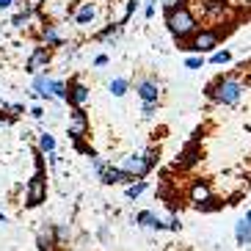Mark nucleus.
Masks as SVG:
<instances>
[{"label": "nucleus", "instance_id": "obj_1", "mask_svg": "<svg viewBox=\"0 0 251 251\" xmlns=\"http://www.w3.org/2000/svg\"><path fill=\"white\" fill-rule=\"evenodd\" d=\"M166 23H169L171 33H174L177 39L191 36L193 30H196V20H193V14L185 6L177 8V11H169V14H166Z\"/></svg>", "mask_w": 251, "mask_h": 251}, {"label": "nucleus", "instance_id": "obj_2", "mask_svg": "<svg viewBox=\"0 0 251 251\" xmlns=\"http://www.w3.org/2000/svg\"><path fill=\"white\" fill-rule=\"evenodd\" d=\"M240 91H243V86L237 80H232V77H226V80H218L215 83V94H213V100L215 102H221V105H235L237 100H240Z\"/></svg>", "mask_w": 251, "mask_h": 251}, {"label": "nucleus", "instance_id": "obj_3", "mask_svg": "<svg viewBox=\"0 0 251 251\" xmlns=\"http://www.w3.org/2000/svg\"><path fill=\"white\" fill-rule=\"evenodd\" d=\"M213 47H218V36H215L213 30H201V33L193 36V42L188 45V50H193V52H210Z\"/></svg>", "mask_w": 251, "mask_h": 251}, {"label": "nucleus", "instance_id": "obj_4", "mask_svg": "<svg viewBox=\"0 0 251 251\" xmlns=\"http://www.w3.org/2000/svg\"><path fill=\"white\" fill-rule=\"evenodd\" d=\"M42 201H45V174L36 171L33 179H30V185H28V204L36 207V204H42Z\"/></svg>", "mask_w": 251, "mask_h": 251}, {"label": "nucleus", "instance_id": "obj_5", "mask_svg": "<svg viewBox=\"0 0 251 251\" xmlns=\"http://www.w3.org/2000/svg\"><path fill=\"white\" fill-rule=\"evenodd\" d=\"M122 169L127 171V174H133V177H144L152 166H149V160L144 155H130L125 157V163H122Z\"/></svg>", "mask_w": 251, "mask_h": 251}, {"label": "nucleus", "instance_id": "obj_6", "mask_svg": "<svg viewBox=\"0 0 251 251\" xmlns=\"http://www.w3.org/2000/svg\"><path fill=\"white\" fill-rule=\"evenodd\" d=\"M86 130H89V119H86V113H83L80 108H75L72 119H69V135L77 141L80 135H86Z\"/></svg>", "mask_w": 251, "mask_h": 251}, {"label": "nucleus", "instance_id": "obj_7", "mask_svg": "<svg viewBox=\"0 0 251 251\" xmlns=\"http://www.w3.org/2000/svg\"><path fill=\"white\" fill-rule=\"evenodd\" d=\"M47 64H50V50H47V47H36L33 55L28 58V64H25V69H28L30 75H36L39 69L47 67Z\"/></svg>", "mask_w": 251, "mask_h": 251}, {"label": "nucleus", "instance_id": "obj_8", "mask_svg": "<svg viewBox=\"0 0 251 251\" xmlns=\"http://www.w3.org/2000/svg\"><path fill=\"white\" fill-rule=\"evenodd\" d=\"M135 91H138V97L144 102H157V97H160V86L155 80H138Z\"/></svg>", "mask_w": 251, "mask_h": 251}, {"label": "nucleus", "instance_id": "obj_9", "mask_svg": "<svg viewBox=\"0 0 251 251\" xmlns=\"http://www.w3.org/2000/svg\"><path fill=\"white\" fill-rule=\"evenodd\" d=\"M191 201H196V204H207V201H210V185L207 182H196L191 188Z\"/></svg>", "mask_w": 251, "mask_h": 251}, {"label": "nucleus", "instance_id": "obj_10", "mask_svg": "<svg viewBox=\"0 0 251 251\" xmlns=\"http://www.w3.org/2000/svg\"><path fill=\"white\" fill-rule=\"evenodd\" d=\"M235 237H237V246H249L251 243V224L246 218L235 224Z\"/></svg>", "mask_w": 251, "mask_h": 251}, {"label": "nucleus", "instance_id": "obj_11", "mask_svg": "<svg viewBox=\"0 0 251 251\" xmlns=\"http://www.w3.org/2000/svg\"><path fill=\"white\" fill-rule=\"evenodd\" d=\"M97 17V8H94V3H83L77 11H75V23L77 25H86V23H91Z\"/></svg>", "mask_w": 251, "mask_h": 251}, {"label": "nucleus", "instance_id": "obj_12", "mask_svg": "<svg viewBox=\"0 0 251 251\" xmlns=\"http://www.w3.org/2000/svg\"><path fill=\"white\" fill-rule=\"evenodd\" d=\"M42 39H45L50 47H58L61 42H64V39H61V30L55 28V25H45V28H42Z\"/></svg>", "mask_w": 251, "mask_h": 251}, {"label": "nucleus", "instance_id": "obj_13", "mask_svg": "<svg viewBox=\"0 0 251 251\" xmlns=\"http://www.w3.org/2000/svg\"><path fill=\"white\" fill-rule=\"evenodd\" d=\"M72 102L75 105H86L89 102V89L83 83H72Z\"/></svg>", "mask_w": 251, "mask_h": 251}, {"label": "nucleus", "instance_id": "obj_14", "mask_svg": "<svg viewBox=\"0 0 251 251\" xmlns=\"http://www.w3.org/2000/svg\"><path fill=\"white\" fill-rule=\"evenodd\" d=\"M39 251H52V229H42L39 232Z\"/></svg>", "mask_w": 251, "mask_h": 251}, {"label": "nucleus", "instance_id": "obj_15", "mask_svg": "<svg viewBox=\"0 0 251 251\" xmlns=\"http://www.w3.org/2000/svg\"><path fill=\"white\" fill-rule=\"evenodd\" d=\"M39 149L47 152V155H52V152H55V138H52L50 133H42L39 135Z\"/></svg>", "mask_w": 251, "mask_h": 251}, {"label": "nucleus", "instance_id": "obj_16", "mask_svg": "<svg viewBox=\"0 0 251 251\" xmlns=\"http://www.w3.org/2000/svg\"><path fill=\"white\" fill-rule=\"evenodd\" d=\"M127 89H130V83H127L125 77H116V80H111V94H113V97H125Z\"/></svg>", "mask_w": 251, "mask_h": 251}, {"label": "nucleus", "instance_id": "obj_17", "mask_svg": "<svg viewBox=\"0 0 251 251\" xmlns=\"http://www.w3.org/2000/svg\"><path fill=\"white\" fill-rule=\"evenodd\" d=\"M135 221H138L141 226H152V229H155V224L160 221V218H157L155 213H149V210H144V213H138V215H135Z\"/></svg>", "mask_w": 251, "mask_h": 251}, {"label": "nucleus", "instance_id": "obj_18", "mask_svg": "<svg viewBox=\"0 0 251 251\" xmlns=\"http://www.w3.org/2000/svg\"><path fill=\"white\" fill-rule=\"evenodd\" d=\"M50 94L58 97V100H64V97H69V91H67V86H64L61 80H50Z\"/></svg>", "mask_w": 251, "mask_h": 251}, {"label": "nucleus", "instance_id": "obj_19", "mask_svg": "<svg viewBox=\"0 0 251 251\" xmlns=\"http://www.w3.org/2000/svg\"><path fill=\"white\" fill-rule=\"evenodd\" d=\"M144 191H147V179H138L135 185H130V188H127V196H130V199H135V196H141Z\"/></svg>", "mask_w": 251, "mask_h": 251}, {"label": "nucleus", "instance_id": "obj_20", "mask_svg": "<svg viewBox=\"0 0 251 251\" xmlns=\"http://www.w3.org/2000/svg\"><path fill=\"white\" fill-rule=\"evenodd\" d=\"M224 6H226L224 0H207V3H204V11H207V14H213V11H218V8H224Z\"/></svg>", "mask_w": 251, "mask_h": 251}, {"label": "nucleus", "instance_id": "obj_21", "mask_svg": "<svg viewBox=\"0 0 251 251\" xmlns=\"http://www.w3.org/2000/svg\"><path fill=\"white\" fill-rule=\"evenodd\" d=\"M157 111V102H144V108H141V113H144V119H152Z\"/></svg>", "mask_w": 251, "mask_h": 251}, {"label": "nucleus", "instance_id": "obj_22", "mask_svg": "<svg viewBox=\"0 0 251 251\" xmlns=\"http://www.w3.org/2000/svg\"><path fill=\"white\" fill-rule=\"evenodd\" d=\"M25 23H28V14H25V11L14 14V20H11V25H14V28H25Z\"/></svg>", "mask_w": 251, "mask_h": 251}, {"label": "nucleus", "instance_id": "obj_23", "mask_svg": "<svg viewBox=\"0 0 251 251\" xmlns=\"http://www.w3.org/2000/svg\"><path fill=\"white\" fill-rule=\"evenodd\" d=\"M229 58H232V55H229V52L224 50V52H213V58H210V61H213V64H226Z\"/></svg>", "mask_w": 251, "mask_h": 251}, {"label": "nucleus", "instance_id": "obj_24", "mask_svg": "<svg viewBox=\"0 0 251 251\" xmlns=\"http://www.w3.org/2000/svg\"><path fill=\"white\" fill-rule=\"evenodd\" d=\"M201 64H204V61H201V55H193V58L185 61V67H188V69H199Z\"/></svg>", "mask_w": 251, "mask_h": 251}, {"label": "nucleus", "instance_id": "obj_25", "mask_svg": "<svg viewBox=\"0 0 251 251\" xmlns=\"http://www.w3.org/2000/svg\"><path fill=\"white\" fill-rule=\"evenodd\" d=\"M163 6H166V11H177V8H182V0H163Z\"/></svg>", "mask_w": 251, "mask_h": 251}, {"label": "nucleus", "instance_id": "obj_26", "mask_svg": "<svg viewBox=\"0 0 251 251\" xmlns=\"http://www.w3.org/2000/svg\"><path fill=\"white\" fill-rule=\"evenodd\" d=\"M155 3H157V0H147V6H144V17H147V20L155 14Z\"/></svg>", "mask_w": 251, "mask_h": 251}, {"label": "nucleus", "instance_id": "obj_27", "mask_svg": "<svg viewBox=\"0 0 251 251\" xmlns=\"http://www.w3.org/2000/svg\"><path fill=\"white\" fill-rule=\"evenodd\" d=\"M108 64V55H97L94 58V67H105Z\"/></svg>", "mask_w": 251, "mask_h": 251}, {"label": "nucleus", "instance_id": "obj_28", "mask_svg": "<svg viewBox=\"0 0 251 251\" xmlns=\"http://www.w3.org/2000/svg\"><path fill=\"white\" fill-rule=\"evenodd\" d=\"M179 226H182V224H179V221H177V218H171V221H169V229H171V232H177V229H179Z\"/></svg>", "mask_w": 251, "mask_h": 251}, {"label": "nucleus", "instance_id": "obj_29", "mask_svg": "<svg viewBox=\"0 0 251 251\" xmlns=\"http://www.w3.org/2000/svg\"><path fill=\"white\" fill-rule=\"evenodd\" d=\"M30 116H33V119H42V116H45V111H42V108H33V111H30Z\"/></svg>", "mask_w": 251, "mask_h": 251}, {"label": "nucleus", "instance_id": "obj_30", "mask_svg": "<svg viewBox=\"0 0 251 251\" xmlns=\"http://www.w3.org/2000/svg\"><path fill=\"white\" fill-rule=\"evenodd\" d=\"M58 237H69V226H58Z\"/></svg>", "mask_w": 251, "mask_h": 251}, {"label": "nucleus", "instance_id": "obj_31", "mask_svg": "<svg viewBox=\"0 0 251 251\" xmlns=\"http://www.w3.org/2000/svg\"><path fill=\"white\" fill-rule=\"evenodd\" d=\"M11 3H14V0H0V11H3V8H8Z\"/></svg>", "mask_w": 251, "mask_h": 251}, {"label": "nucleus", "instance_id": "obj_32", "mask_svg": "<svg viewBox=\"0 0 251 251\" xmlns=\"http://www.w3.org/2000/svg\"><path fill=\"white\" fill-rule=\"evenodd\" d=\"M246 221H249V224H251V210H249V213H246Z\"/></svg>", "mask_w": 251, "mask_h": 251}, {"label": "nucleus", "instance_id": "obj_33", "mask_svg": "<svg viewBox=\"0 0 251 251\" xmlns=\"http://www.w3.org/2000/svg\"><path fill=\"white\" fill-rule=\"evenodd\" d=\"M0 221H3V213H0Z\"/></svg>", "mask_w": 251, "mask_h": 251}]
</instances>
